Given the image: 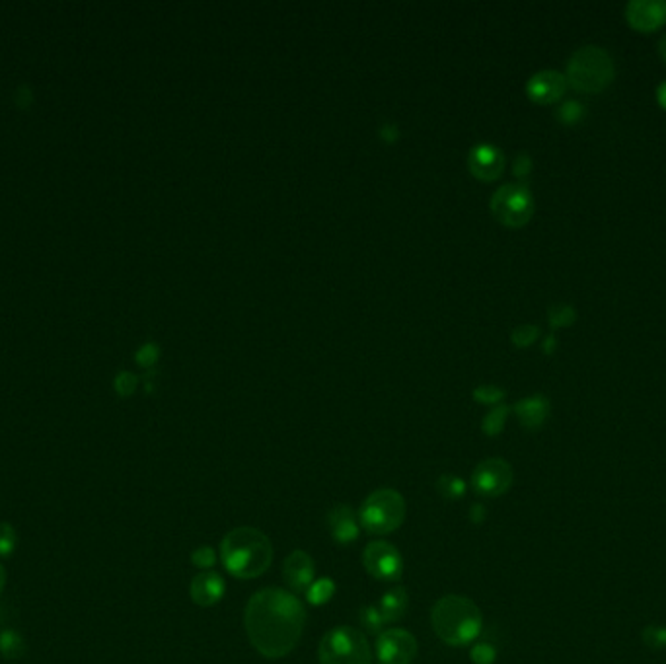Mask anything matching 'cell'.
I'll list each match as a JSON object with an SVG mask.
<instances>
[{
    "label": "cell",
    "instance_id": "6da1fadb",
    "mask_svg": "<svg viewBox=\"0 0 666 664\" xmlns=\"http://www.w3.org/2000/svg\"><path fill=\"white\" fill-rule=\"evenodd\" d=\"M249 643L267 659H281L299 645L307 609L297 596L282 589L256 593L244 616Z\"/></svg>",
    "mask_w": 666,
    "mask_h": 664
},
{
    "label": "cell",
    "instance_id": "7a4b0ae2",
    "mask_svg": "<svg viewBox=\"0 0 666 664\" xmlns=\"http://www.w3.org/2000/svg\"><path fill=\"white\" fill-rule=\"evenodd\" d=\"M221 559L236 579H256L269 569L273 561L271 540L257 528H236L221 542Z\"/></svg>",
    "mask_w": 666,
    "mask_h": 664
},
{
    "label": "cell",
    "instance_id": "3957f363",
    "mask_svg": "<svg viewBox=\"0 0 666 664\" xmlns=\"http://www.w3.org/2000/svg\"><path fill=\"white\" fill-rule=\"evenodd\" d=\"M431 622L436 637L449 647L474 643L484 627V618L476 602L460 594H449L436 601Z\"/></svg>",
    "mask_w": 666,
    "mask_h": 664
},
{
    "label": "cell",
    "instance_id": "277c9868",
    "mask_svg": "<svg viewBox=\"0 0 666 664\" xmlns=\"http://www.w3.org/2000/svg\"><path fill=\"white\" fill-rule=\"evenodd\" d=\"M614 79V61L603 47L586 46L575 51L567 67V80L578 92L598 94Z\"/></svg>",
    "mask_w": 666,
    "mask_h": 664
},
{
    "label": "cell",
    "instance_id": "5b68a950",
    "mask_svg": "<svg viewBox=\"0 0 666 664\" xmlns=\"http://www.w3.org/2000/svg\"><path fill=\"white\" fill-rule=\"evenodd\" d=\"M406 499L396 489H376L358 510V522L375 536H386L398 530L406 520Z\"/></svg>",
    "mask_w": 666,
    "mask_h": 664
},
{
    "label": "cell",
    "instance_id": "8992f818",
    "mask_svg": "<svg viewBox=\"0 0 666 664\" xmlns=\"http://www.w3.org/2000/svg\"><path fill=\"white\" fill-rule=\"evenodd\" d=\"M318 657L320 664H370L373 652L363 631L341 626L324 635Z\"/></svg>",
    "mask_w": 666,
    "mask_h": 664
},
{
    "label": "cell",
    "instance_id": "52a82bcc",
    "mask_svg": "<svg viewBox=\"0 0 666 664\" xmlns=\"http://www.w3.org/2000/svg\"><path fill=\"white\" fill-rule=\"evenodd\" d=\"M491 209L495 216L509 226H522L530 221L534 211V201L528 188L518 183H507L499 188L491 198Z\"/></svg>",
    "mask_w": 666,
    "mask_h": 664
},
{
    "label": "cell",
    "instance_id": "ba28073f",
    "mask_svg": "<svg viewBox=\"0 0 666 664\" xmlns=\"http://www.w3.org/2000/svg\"><path fill=\"white\" fill-rule=\"evenodd\" d=\"M512 480H515V475H512L509 462L503 458H487L474 467L472 487L479 497L495 499L509 492Z\"/></svg>",
    "mask_w": 666,
    "mask_h": 664
},
{
    "label": "cell",
    "instance_id": "9c48e42d",
    "mask_svg": "<svg viewBox=\"0 0 666 664\" xmlns=\"http://www.w3.org/2000/svg\"><path fill=\"white\" fill-rule=\"evenodd\" d=\"M363 565L370 576L384 583H396L403 573V559L396 546L390 542H370L363 553Z\"/></svg>",
    "mask_w": 666,
    "mask_h": 664
},
{
    "label": "cell",
    "instance_id": "30bf717a",
    "mask_svg": "<svg viewBox=\"0 0 666 664\" xmlns=\"http://www.w3.org/2000/svg\"><path fill=\"white\" fill-rule=\"evenodd\" d=\"M417 655V639L406 629H386L376 639V657L382 664H411Z\"/></svg>",
    "mask_w": 666,
    "mask_h": 664
},
{
    "label": "cell",
    "instance_id": "8fae6325",
    "mask_svg": "<svg viewBox=\"0 0 666 664\" xmlns=\"http://www.w3.org/2000/svg\"><path fill=\"white\" fill-rule=\"evenodd\" d=\"M314 559L307 551H292L282 565V579L292 593H307L314 583Z\"/></svg>",
    "mask_w": 666,
    "mask_h": 664
},
{
    "label": "cell",
    "instance_id": "7c38bea8",
    "mask_svg": "<svg viewBox=\"0 0 666 664\" xmlns=\"http://www.w3.org/2000/svg\"><path fill=\"white\" fill-rule=\"evenodd\" d=\"M626 14L633 28L651 31L666 21V3L662 0H633L628 4Z\"/></svg>",
    "mask_w": 666,
    "mask_h": 664
},
{
    "label": "cell",
    "instance_id": "4fadbf2b",
    "mask_svg": "<svg viewBox=\"0 0 666 664\" xmlns=\"http://www.w3.org/2000/svg\"><path fill=\"white\" fill-rule=\"evenodd\" d=\"M565 86L567 79L563 74L555 71H542L534 74L528 80L527 90L532 100H536L540 104H552L563 96Z\"/></svg>",
    "mask_w": 666,
    "mask_h": 664
},
{
    "label": "cell",
    "instance_id": "5bb4252c",
    "mask_svg": "<svg viewBox=\"0 0 666 664\" xmlns=\"http://www.w3.org/2000/svg\"><path fill=\"white\" fill-rule=\"evenodd\" d=\"M327 528L337 543H353L360 534V522L351 507L335 505L327 513Z\"/></svg>",
    "mask_w": 666,
    "mask_h": 664
},
{
    "label": "cell",
    "instance_id": "9a60e30c",
    "mask_svg": "<svg viewBox=\"0 0 666 664\" xmlns=\"http://www.w3.org/2000/svg\"><path fill=\"white\" fill-rule=\"evenodd\" d=\"M226 593L224 579L216 571H203L198 576H193L190 594L191 601L199 606H215L221 602V598Z\"/></svg>",
    "mask_w": 666,
    "mask_h": 664
},
{
    "label": "cell",
    "instance_id": "2e32d148",
    "mask_svg": "<svg viewBox=\"0 0 666 664\" xmlns=\"http://www.w3.org/2000/svg\"><path fill=\"white\" fill-rule=\"evenodd\" d=\"M505 166L503 152L493 145H477L469 152V168L482 180L497 178Z\"/></svg>",
    "mask_w": 666,
    "mask_h": 664
},
{
    "label": "cell",
    "instance_id": "e0dca14e",
    "mask_svg": "<svg viewBox=\"0 0 666 664\" xmlns=\"http://www.w3.org/2000/svg\"><path fill=\"white\" fill-rule=\"evenodd\" d=\"M515 411H517V416H518V419H520L524 427L538 429V427H542L544 421L548 419L550 404L544 396H532V398L518 401V404L515 406Z\"/></svg>",
    "mask_w": 666,
    "mask_h": 664
},
{
    "label": "cell",
    "instance_id": "ac0fdd59",
    "mask_svg": "<svg viewBox=\"0 0 666 664\" xmlns=\"http://www.w3.org/2000/svg\"><path fill=\"white\" fill-rule=\"evenodd\" d=\"M408 604H409L408 591L403 589V586L396 584V586H392V589L386 591L384 596L380 598L378 609H380L382 618H384V622L392 624V622H398V619L406 616Z\"/></svg>",
    "mask_w": 666,
    "mask_h": 664
},
{
    "label": "cell",
    "instance_id": "d6986e66",
    "mask_svg": "<svg viewBox=\"0 0 666 664\" xmlns=\"http://www.w3.org/2000/svg\"><path fill=\"white\" fill-rule=\"evenodd\" d=\"M333 593H335V583L332 579H327V576H322V579H314V583L308 586L304 596H307V601L310 604L322 606V604L330 602Z\"/></svg>",
    "mask_w": 666,
    "mask_h": 664
},
{
    "label": "cell",
    "instance_id": "ffe728a7",
    "mask_svg": "<svg viewBox=\"0 0 666 664\" xmlns=\"http://www.w3.org/2000/svg\"><path fill=\"white\" fill-rule=\"evenodd\" d=\"M436 492H439L444 499L456 500L466 495V483L458 475L444 474L439 477V480H436Z\"/></svg>",
    "mask_w": 666,
    "mask_h": 664
},
{
    "label": "cell",
    "instance_id": "44dd1931",
    "mask_svg": "<svg viewBox=\"0 0 666 664\" xmlns=\"http://www.w3.org/2000/svg\"><path fill=\"white\" fill-rule=\"evenodd\" d=\"M358 619H360V624H363V627L368 631V634H373V635L382 634V627L386 626L384 618H382L380 609H378L376 606H365V608H360Z\"/></svg>",
    "mask_w": 666,
    "mask_h": 664
},
{
    "label": "cell",
    "instance_id": "7402d4cb",
    "mask_svg": "<svg viewBox=\"0 0 666 664\" xmlns=\"http://www.w3.org/2000/svg\"><path fill=\"white\" fill-rule=\"evenodd\" d=\"M507 413L509 409L505 406H499L493 411H489L484 419V433L489 434V437H493V434H499L501 431H503Z\"/></svg>",
    "mask_w": 666,
    "mask_h": 664
},
{
    "label": "cell",
    "instance_id": "603a6c76",
    "mask_svg": "<svg viewBox=\"0 0 666 664\" xmlns=\"http://www.w3.org/2000/svg\"><path fill=\"white\" fill-rule=\"evenodd\" d=\"M643 643L651 649L666 647V627L662 626H647L643 629Z\"/></svg>",
    "mask_w": 666,
    "mask_h": 664
},
{
    "label": "cell",
    "instance_id": "cb8c5ba5",
    "mask_svg": "<svg viewBox=\"0 0 666 664\" xmlns=\"http://www.w3.org/2000/svg\"><path fill=\"white\" fill-rule=\"evenodd\" d=\"M474 664H493L497 660V649L491 643H477L469 651Z\"/></svg>",
    "mask_w": 666,
    "mask_h": 664
},
{
    "label": "cell",
    "instance_id": "d4e9b609",
    "mask_svg": "<svg viewBox=\"0 0 666 664\" xmlns=\"http://www.w3.org/2000/svg\"><path fill=\"white\" fill-rule=\"evenodd\" d=\"M191 561H193V565H198L199 569H211V567H215V563H216V553L209 546H201L191 553Z\"/></svg>",
    "mask_w": 666,
    "mask_h": 664
},
{
    "label": "cell",
    "instance_id": "484cf974",
    "mask_svg": "<svg viewBox=\"0 0 666 664\" xmlns=\"http://www.w3.org/2000/svg\"><path fill=\"white\" fill-rule=\"evenodd\" d=\"M474 394L479 401H484V404H495V401L503 398V390H499L495 386H479Z\"/></svg>",
    "mask_w": 666,
    "mask_h": 664
},
{
    "label": "cell",
    "instance_id": "4316f807",
    "mask_svg": "<svg viewBox=\"0 0 666 664\" xmlns=\"http://www.w3.org/2000/svg\"><path fill=\"white\" fill-rule=\"evenodd\" d=\"M581 113H583L581 104H577V102H567V104L561 107L558 115H560L561 122H565V123H575L577 119L581 117Z\"/></svg>",
    "mask_w": 666,
    "mask_h": 664
},
{
    "label": "cell",
    "instance_id": "83f0119b",
    "mask_svg": "<svg viewBox=\"0 0 666 664\" xmlns=\"http://www.w3.org/2000/svg\"><path fill=\"white\" fill-rule=\"evenodd\" d=\"M135 386H137V378L133 374H131V373H122V374L117 376V380H115V388H117V391L122 396L133 394Z\"/></svg>",
    "mask_w": 666,
    "mask_h": 664
},
{
    "label": "cell",
    "instance_id": "f1b7e54d",
    "mask_svg": "<svg viewBox=\"0 0 666 664\" xmlns=\"http://www.w3.org/2000/svg\"><path fill=\"white\" fill-rule=\"evenodd\" d=\"M536 335H538V330L534 328V325H520V328H517L515 333H512V337H515V341H517L518 345H527V343H530Z\"/></svg>",
    "mask_w": 666,
    "mask_h": 664
},
{
    "label": "cell",
    "instance_id": "f546056e",
    "mask_svg": "<svg viewBox=\"0 0 666 664\" xmlns=\"http://www.w3.org/2000/svg\"><path fill=\"white\" fill-rule=\"evenodd\" d=\"M156 355H158V349H156V347L152 345V343H147V345L143 347V349H140V351L137 353V358H139V363H140V365H152V363L156 361Z\"/></svg>",
    "mask_w": 666,
    "mask_h": 664
},
{
    "label": "cell",
    "instance_id": "4dcf8cb0",
    "mask_svg": "<svg viewBox=\"0 0 666 664\" xmlns=\"http://www.w3.org/2000/svg\"><path fill=\"white\" fill-rule=\"evenodd\" d=\"M14 548V532L10 526H6V534H3V526H0V553L8 555V551Z\"/></svg>",
    "mask_w": 666,
    "mask_h": 664
},
{
    "label": "cell",
    "instance_id": "1f68e13d",
    "mask_svg": "<svg viewBox=\"0 0 666 664\" xmlns=\"http://www.w3.org/2000/svg\"><path fill=\"white\" fill-rule=\"evenodd\" d=\"M469 518H472V522H476V525H479V522H484V518H485L484 505H474L472 510H469Z\"/></svg>",
    "mask_w": 666,
    "mask_h": 664
},
{
    "label": "cell",
    "instance_id": "d6a6232c",
    "mask_svg": "<svg viewBox=\"0 0 666 664\" xmlns=\"http://www.w3.org/2000/svg\"><path fill=\"white\" fill-rule=\"evenodd\" d=\"M659 100H661V104L666 107V82L661 86V88H659Z\"/></svg>",
    "mask_w": 666,
    "mask_h": 664
},
{
    "label": "cell",
    "instance_id": "836d02e7",
    "mask_svg": "<svg viewBox=\"0 0 666 664\" xmlns=\"http://www.w3.org/2000/svg\"><path fill=\"white\" fill-rule=\"evenodd\" d=\"M4 583H6V573H4L3 565H0V593H3V589H4Z\"/></svg>",
    "mask_w": 666,
    "mask_h": 664
},
{
    "label": "cell",
    "instance_id": "e575fe53",
    "mask_svg": "<svg viewBox=\"0 0 666 664\" xmlns=\"http://www.w3.org/2000/svg\"><path fill=\"white\" fill-rule=\"evenodd\" d=\"M659 51H661V57L666 61V36L659 43Z\"/></svg>",
    "mask_w": 666,
    "mask_h": 664
}]
</instances>
